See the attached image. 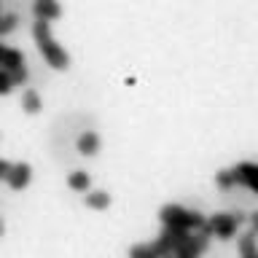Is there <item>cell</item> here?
<instances>
[{
  "label": "cell",
  "instance_id": "obj_18",
  "mask_svg": "<svg viewBox=\"0 0 258 258\" xmlns=\"http://www.w3.org/2000/svg\"><path fill=\"white\" fill-rule=\"evenodd\" d=\"M8 76H11V84H14V86H16V84H24V81H27V68L11 70V73H8Z\"/></svg>",
  "mask_w": 258,
  "mask_h": 258
},
{
  "label": "cell",
  "instance_id": "obj_15",
  "mask_svg": "<svg viewBox=\"0 0 258 258\" xmlns=\"http://www.w3.org/2000/svg\"><path fill=\"white\" fill-rule=\"evenodd\" d=\"M16 14H6V16H0V35H6V32H11L16 27Z\"/></svg>",
  "mask_w": 258,
  "mask_h": 258
},
{
  "label": "cell",
  "instance_id": "obj_11",
  "mask_svg": "<svg viewBox=\"0 0 258 258\" xmlns=\"http://www.w3.org/2000/svg\"><path fill=\"white\" fill-rule=\"evenodd\" d=\"M86 205L94 207V210H105L110 205V197L105 191H92V194H86Z\"/></svg>",
  "mask_w": 258,
  "mask_h": 258
},
{
  "label": "cell",
  "instance_id": "obj_4",
  "mask_svg": "<svg viewBox=\"0 0 258 258\" xmlns=\"http://www.w3.org/2000/svg\"><path fill=\"white\" fill-rule=\"evenodd\" d=\"M207 245H210V237H207V234L191 231L188 237H185V242L175 250L172 255H175V258H199V255L207 250Z\"/></svg>",
  "mask_w": 258,
  "mask_h": 258
},
{
  "label": "cell",
  "instance_id": "obj_12",
  "mask_svg": "<svg viewBox=\"0 0 258 258\" xmlns=\"http://www.w3.org/2000/svg\"><path fill=\"white\" fill-rule=\"evenodd\" d=\"M239 250H242V258L255 255V229H250L245 237L239 239Z\"/></svg>",
  "mask_w": 258,
  "mask_h": 258
},
{
  "label": "cell",
  "instance_id": "obj_5",
  "mask_svg": "<svg viewBox=\"0 0 258 258\" xmlns=\"http://www.w3.org/2000/svg\"><path fill=\"white\" fill-rule=\"evenodd\" d=\"M229 172H231L234 183H242L245 188L258 191V167L253 164V161H242V164H237L234 169H229Z\"/></svg>",
  "mask_w": 258,
  "mask_h": 258
},
{
  "label": "cell",
  "instance_id": "obj_20",
  "mask_svg": "<svg viewBox=\"0 0 258 258\" xmlns=\"http://www.w3.org/2000/svg\"><path fill=\"white\" fill-rule=\"evenodd\" d=\"M0 234H3V221H0Z\"/></svg>",
  "mask_w": 258,
  "mask_h": 258
},
{
  "label": "cell",
  "instance_id": "obj_7",
  "mask_svg": "<svg viewBox=\"0 0 258 258\" xmlns=\"http://www.w3.org/2000/svg\"><path fill=\"white\" fill-rule=\"evenodd\" d=\"M0 68L8 70V73L24 68V56H22V51H16V48L0 43Z\"/></svg>",
  "mask_w": 258,
  "mask_h": 258
},
{
  "label": "cell",
  "instance_id": "obj_21",
  "mask_svg": "<svg viewBox=\"0 0 258 258\" xmlns=\"http://www.w3.org/2000/svg\"><path fill=\"white\" fill-rule=\"evenodd\" d=\"M247 258H258V253H255V255H247Z\"/></svg>",
  "mask_w": 258,
  "mask_h": 258
},
{
  "label": "cell",
  "instance_id": "obj_14",
  "mask_svg": "<svg viewBox=\"0 0 258 258\" xmlns=\"http://www.w3.org/2000/svg\"><path fill=\"white\" fill-rule=\"evenodd\" d=\"M129 258H156V253H153L151 245H135L129 250Z\"/></svg>",
  "mask_w": 258,
  "mask_h": 258
},
{
  "label": "cell",
  "instance_id": "obj_13",
  "mask_svg": "<svg viewBox=\"0 0 258 258\" xmlns=\"http://www.w3.org/2000/svg\"><path fill=\"white\" fill-rule=\"evenodd\" d=\"M89 183H92V180H89L86 172H73V175L68 177V185H70L73 191H86Z\"/></svg>",
  "mask_w": 258,
  "mask_h": 258
},
{
  "label": "cell",
  "instance_id": "obj_17",
  "mask_svg": "<svg viewBox=\"0 0 258 258\" xmlns=\"http://www.w3.org/2000/svg\"><path fill=\"white\" fill-rule=\"evenodd\" d=\"M215 183L221 185V188H229V185H234V180H231V172H229V169L218 172V175H215Z\"/></svg>",
  "mask_w": 258,
  "mask_h": 258
},
{
  "label": "cell",
  "instance_id": "obj_19",
  "mask_svg": "<svg viewBox=\"0 0 258 258\" xmlns=\"http://www.w3.org/2000/svg\"><path fill=\"white\" fill-rule=\"evenodd\" d=\"M8 169H11V164H8L6 159H0V177H6V175H8Z\"/></svg>",
  "mask_w": 258,
  "mask_h": 258
},
{
  "label": "cell",
  "instance_id": "obj_10",
  "mask_svg": "<svg viewBox=\"0 0 258 258\" xmlns=\"http://www.w3.org/2000/svg\"><path fill=\"white\" fill-rule=\"evenodd\" d=\"M22 108L27 110V113H38L40 108H43V102H40L38 92H32V89H27V92L22 94Z\"/></svg>",
  "mask_w": 258,
  "mask_h": 258
},
{
  "label": "cell",
  "instance_id": "obj_1",
  "mask_svg": "<svg viewBox=\"0 0 258 258\" xmlns=\"http://www.w3.org/2000/svg\"><path fill=\"white\" fill-rule=\"evenodd\" d=\"M32 35H35L38 48L43 51L46 62L51 64V68H56V70H64V68H68V64H70V56H68V51H64V48L51 38V27H48L46 19H38L35 24H32Z\"/></svg>",
  "mask_w": 258,
  "mask_h": 258
},
{
  "label": "cell",
  "instance_id": "obj_3",
  "mask_svg": "<svg viewBox=\"0 0 258 258\" xmlns=\"http://www.w3.org/2000/svg\"><path fill=\"white\" fill-rule=\"evenodd\" d=\"M245 221V215L242 213H221V215H213L210 221H205L202 226V234H207V237H221V239H231L234 234H237V226Z\"/></svg>",
  "mask_w": 258,
  "mask_h": 258
},
{
  "label": "cell",
  "instance_id": "obj_16",
  "mask_svg": "<svg viewBox=\"0 0 258 258\" xmlns=\"http://www.w3.org/2000/svg\"><path fill=\"white\" fill-rule=\"evenodd\" d=\"M11 89H14V84H11V76H8V70L0 68V94H8Z\"/></svg>",
  "mask_w": 258,
  "mask_h": 258
},
{
  "label": "cell",
  "instance_id": "obj_2",
  "mask_svg": "<svg viewBox=\"0 0 258 258\" xmlns=\"http://www.w3.org/2000/svg\"><path fill=\"white\" fill-rule=\"evenodd\" d=\"M161 223L164 229H180V231H194L205 226V215L197 210H185L180 205H164L161 207Z\"/></svg>",
  "mask_w": 258,
  "mask_h": 258
},
{
  "label": "cell",
  "instance_id": "obj_6",
  "mask_svg": "<svg viewBox=\"0 0 258 258\" xmlns=\"http://www.w3.org/2000/svg\"><path fill=\"white\" fill-rule=\"evenodd\" d=\"M6 180H8V185H11L14 191H22L24 185L30 183V164H11Z\"/></svg>",
  "mask_w": 258,
  "mask_h": 258
},
{
  "label": "cell",
  "instance_id": "obj_8",
  "mask_svg": "<svg viewBox=\"0 0 258 258\" xmlns=\"http://www.w3.org/2000/svg\"><path fill=\"white\" fill-rule=\"evenodd\" d=\"M35 16L38 19H59V14H62V8H59V3L56 0H35Z\"/></svg>",
  "mask_w": 258,
  "mask_h": 258
},
{
  "label": "cell",
  "instance_id": "obj_9",
  "mask_svg": "<svg viewBox=\"0 0 258 258\" xmlns=\"http://www.w3.org/2000/svg\"><path fill=\"white\" fill-rule=\"evenodd\" d=\"M78 151L86 153V156H94L97 151H100V137H97V132H84L78 137Z\"/></svg>",
  "mask_w": 258,
  "mask_h": 258
}]
</instances>
